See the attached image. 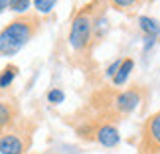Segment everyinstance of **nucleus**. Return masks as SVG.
<instances>
[{"label": "nucleus", "instance_id": "f257e3e1", "mask_svg": "<svg viewBox=\"0 0 160 154\" xmlns=\"http://www.w3.org/2000/svg\"><path fill=\"white\" fill-rule=\"evenodd\" d=\"M40 28V20L34 14L20 16L16 20H12L6 28L0 32V55H14L34 38V34Z\"/></svg>", "mask_w": 160, "mask_h": 154}, {"label": "nucleus", "instance_id": "f03ea898", "mask_svg": "<svg viewBox=\"0 0 160 154\" xmlns=\"http://www.w3.org/2000/svg\"><path fill=\"white\" fill-rule=\"evenodd\" d=\"M93 6H95V2H91L89 6H83L71 20L67 42H69V47L75 50V52L85 50V47L89 46L91 38H93V20H95Z\"/></svg>", "mask_w": 160, "mask_h": 154}, {"label": "nucleus", "instance_id": "7ed1b4c3", "mask_svg": "<svg viewBox=\"0 0 160 154\" xmlns=\"http://www.w3.org/2000/svg\"><path fill=\"white\" fill-rule=\"evenodd\" d=\"M160 152V111L146 121L142 132L140 154H158Z\"/></svg>", "mask_w": 160, "mask_h": 154}, {"label": "nucleus", "instance_id": "20e7f679", "mask_svg": "<svg viewBox=\"0 0 160 154\" xmlns=\"http://www.w3.org/2000/svg\"><path fill=\"white\" fill-rule=\"evenodd\" d=\"M30 146V134L22 131L4 132L0 137V154H26Z\"/></svg>", "mask_w": 160, "mask_h": 154}, {"label": "nucleus", "instance_id": "39448f33", "mask_svg": "<svg viewBox=\"0 0 160 154\" xmlns=\"http://www.w3.org/2000/svg\"><path fill=\"white\" fill-rule=\"evenodd\" d=\"M140 101H142L140 89H127V91H121V93L113 99V107H115L117 113L128 115V113H132V111L138 107Z\"/></svg>", "mask_w": 160, "mask_h": 154}, {"label": "nucleus", "instance_id": "423d86ee", "mask_svg": "<svg viewBox=\"0 0 160 154\" xmlns=\"http://www.w3.org/2000/svg\"><path fill=\"white\" fill-rule=\"evenodd\" d=\"M95 138H97V142L101 146H105V148H115V146L121 142L119 128L115 125H101L95 131Z\"/></svg>", "mask_w": 160, "mask_h": 154}, {"label": "nucleus", "instance_id": "0eeeda50", "mask_svg": "<svg viewBox=\"0 0 160 154\" xmlns=\"http://www.w3.org/2000/svg\"><path fill=\"white\" fill-rule=\"evenodd\" d=\"M138 28L144 36H152V38H158L160 36V22L156 18L150 16H138Z\"/></svg>", "mask_w": 160, "mask_h": 154}, {"label": "nucleus", "instance_id": "6e6552de", "mask_svg": "<svg viewBox=\"0 0 160 154\" xmlns=\"http://www.w3.org/2000/svg\"><path fill=\"white\" fill-rule=\"evenodd\" d=\"M132 69H134V59H131V57L122 59V63H121V67H119V71H117V75L113 77V85H117V87L125 85Z\"/></svg>", "mask_w": 160, "mask_h": 154}, {"label": "nucleus", "instance_id": "1a4fd4ad", "mask_svg": "<svg viewBox=\"0 0 160 154\" xmlns=\"http://www.w3.org/2000/svg\"><path fill=\"white\" fill-rule=\"evenodd\" d=\"M107 32H109V20L105 12H99V14H95V20H93V38L101 40Z\"/></svg>", "mask_w": 160, "mask_h": 154}, {"label": "nucleus", "instance_id": "9d476101", "mask_svg": "<svg viewBox=\"0 0 160 154\" xmlns=\"http://www.w3.org/2000/svg\"><path fill=\"white\" fill-rule=\"evenodd\" d=\"M14 115H16V111H14V107H12V103L0 101V131L10 125L12 119H14Z\"/></svg>", "mask_w": 160, "mask_h": 154}, {"label": "nucleus", "instance_id": "9b49d317", "mask_svg": "<svg viewBox=\"0 0 160 154\" xmlns=\"http://www.w3.org/2000/svg\"><path fill=\"white\" fill-rule=\"evenodd\" d=\"M18 75V67L16 65H6L2 71H0V89H6V87H10L12 81L16 79Z\"/></svg>", "mask_w": 160, "mask_h": 154}, {"label": "nucleus", "instance_id": "f8f14e48", "mask_svg": "<svg viewBox=\"0 0 160 154\" xmlns=\"http://www.w3.org/2000/svg\"><path fill=\"white\" fill-rule=\"evenodd\" d=\"M55 4L58 0H34V8L38 10V14H50Z\"/></svg>", "mask_w": 160, "mask_h": 154}, {"label": "nucleus", "instance_id": "ddd939ff", "mask_svg": "<svg viewBox=\"0 0 160 154\" xmlns=\"http://www.w3.org/2000/svg\"><path fill=\"white\" fill-rule=\"evenodd\" d=\"M65 101V93L61 89H52L50 93H48V103H52V105H61Z\"/></svg>", "mask_w": 160, "mask_h": 154}, {"label": "nucleus", "instance_id": "4468645a", "mask_svg": "<svg viewBox=\"0 0 160 154\" xmlns=\"http://www.w3.org/2000/svg\"><path fill=\"white\" fill-rule=\"evenodd\" d=\"M28 8H30V0H12V6H10V10L18 12V14H26Z\"/></svg>", "mask_w": 160, "mask_h": 154}, {"label": "nucleus", "instance_id": "2eb2a0df", "mask_svg": "<svg viewBox=\"0 0 160 154\" xmlns=\"http://www.w3.org/2000/svg\"><path fill=\"white\" fill-rule=\"evenodd\" d=\"M121 63H122V59H115L113 63H111L109 67H107V71H105V75L109 77V79H113L115 75H117V71H119V67H121Z\"/></svg>", "mask_w": 160, "mask_h": 154}, {"label": "nucleus", "instance_id": "dca6fc26", "mask_svg": "<svg viewBox=\"0 0 160 154\" xmlns=\"http://www.w3.org/2000/svg\"><path fill=\"white\" fill-rule=\"evenodd\" d=\"M154 46H156V38H152V36H144V40H142V53H148Z\"/></svg>", "mask_w": 160, "mask_h": 154}, {"label": "nucleus", "instance_id": "f3484780", "mask_svg": "<svg viewBox=\"0 0 160 154\" xmlns=\"http://www.w3.org/2000/svg\"><path fill=\"white\" fill-rule=\"evenodd\" d=\"M137 2V0H111V4L119 10H125V8H131V6Z\"/></svg>", "mask_w": 160, "mask_h": 154}, {"label": "nucleus", "instance_id": "a211bd4d", "mask_svg": "<svg viewBox=\"0 0 160 154\" xmlns=\"http://www.w3.org/2000/svg\"><path fill=\"white\" fill-rule=\"evenodd\" d=\"M12 6V0H0V14L6 10V8H10Z\"/></svg>", "mask_w": 160, "mask_h": 154}]
</instances>
